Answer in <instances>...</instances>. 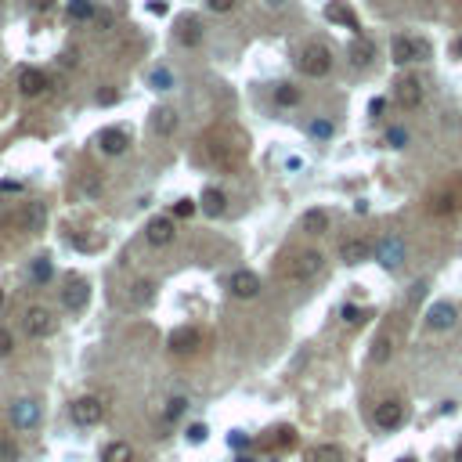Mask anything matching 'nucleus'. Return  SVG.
Returning <instances> with one entry per match:
<instances>
[{"mask_svg": "<svg viewBox=\"0 0 462 462\" xmlns=\"http://www.w3.org/2000/svg\"><path fill=\"white\" fill-rule=\"evenodd\" d=\"M296 66H300V73H304V76L322 79V76H329V69H332V51H329L325 44H311V47H304V51H300Z\"/></svg>", "mask_w": 462, "mask_h": 462, "instance_id": "nucleus-1", "label": "nucleus"}, {"mask_svg": "<svg viewBox=\"0 0 462 462\" xmlns=\"http://www.w3.org/2000/svg\"><path fill=\"white\" fill-rule=\"evenodd\" d=\"M322 267H325L322 253L307 249V253H296V257L289 260V267H285V278H289V282H311Z\"/></svg>", "mask_w": 462, "mask_h": 462, "instance_id": "nucleus-2", "label": "nucleus"}, {"mask_svg": "<svg viewBox=\"0 0 462 462\" xmlns=\"http://www.w3.org/2000/svg\"><path fill=\"white\" fill-rule=\"evenodd\" d=\"M69 416H73L76 426H98L105 419V405H102V397L84 394V397H76V401L69 405Z\"/></svg>", "mask_w": 462, "mask_h": 462, "instance_id": "nucleus-3", "label": "nucleus"}, {"mask_svg": "<svg viewBox=\"0 0 462 462\" xmlns=\"http://www.w3.org/2000/svg\"><path fill=\"white\" fill-rule=\"evenodd\" d=\"M15 224H19L26 235H40V231H44V224H47V206H44L40 199L22 202L19 210H15Z\"/></svg>", "mask_w": 462, "mask_h": 462, "instance_id": "nucleus-4", "label": "nucleus"}, {"mask_svg": "<svg viewBox=\"0 0 462 462\" xmlns=\"http://www.w3.org/2000/svg\"><path fill=\"white\" fill-rule=\"evenodd\" d=\"M372 257H376L379 264H383L387 271H397V267L405 264V257H408V253H405V238H397V235L379 238L376 249H372Z\"/></svg>", "mask_w": 462, "mask_h": 462, "instance_id": "nucleus-5", "label": "nucleus"}, {"mask_svg": "<svg viewBox=\"0 0 462 462\" xmlns=\"http://www.w3.org/2000/svg\"><path fill=\"white\" fill-rule=\"evenodd\" d=\"M55 329H58V318L47 311V307H29L26 311V332L33 340H47Z\"/></svg>", "mask_w": 462, "mask_h": 462, "instance_id": "nucleus-6", "label": "nucleus"}, {"mask_svg": "<svg viewBox=\"0 0 462 462\" xmlns=\"http://www.w3.org/2000/svg\"><path fill=\"white\" fill-rule=\"evenodd\" d=\"M405 416H408V408H405V401H397V397H390V401H379L376 405V426L379 430H397L405 423Z\"/></svg>", "mask_w": 462, "mask_h": 462, "instance_id": "nucleus-7", "label": "nucleus"}, {"mask_svg": "<svg viewBox=\"0 0 462 462\" xmlns=\"http://www.w3.org/2000/svg\"><path fill=\"white\" fill-rule=\"evenodd\" d=\"M423 102V84H419V76H401L394 84V105H401V108H419Z\"/></svg>", "mask_w": 462, "mask_h": 462, "instance_id": "nucleus-8", "label": "nucleus"}, {"mask_svg": "<svg viewBox=\"0 0 462 462\" xmlns=\"http://www.w3.org/2000/svg\"><path fill=\"white\" fill-rule=\"evenodd\" d=\"M87 300H90V285H87V278H69V282H66V289H61V304H66L69 311H84V307H87Z\"/></svg>", "mask_w": 462, "mask_h": 462, "instance_id": "nucleus-9", "label": "nucleus"}, {"mask_svg": "<svg viewBox=\"0 0 462 462\" xmlns=\"http://www.w3.org/2000/svg\"><path fill=\"white\" fill-rule=\"evenodd\" d=\"M228 285H231V296H235V300H253V296H260V278L253 275V271H235Z\"/></svg>", "mask_w": 462, "mask_h": 462, "instance_id": "nucleus-10", "label": "nucleus"}, {"mask_svg": "<svg viewBox=\"0 0 462 462\" xmlns=\"http://www.w3.org/2000/svg\"><path fill=\"white\" fill-rule=\"evenodd\" d=\"M37 419H40V405H37V401H29V397L15 401V408H11V423H15V430H33Z\"/></svg>", "mask_w": 462, "mask_h": 462, "instance_id": "nucleus-11", "label": "nucleus"}, {"mask_svg": "<svg viewBox=\"0 0 462 462\" xmlns=\"http://www.w3.org/2000/svg\"><path fill=\"white\" fill-rule=\"evenodd\" d=\"M390 55H394L397 66H408V61H416L419 55H426V44L412 40V37H397V40H394V47H390Z\"/></svg>", "mask_w": 462, "mask_h": 462, "instance_id": "nucleus-12", "label": "nucleus"}, {"mask_svg": "<svg viewBox=\"0 0 462 462\" xmlns=\"http://www.w3.org/2000/svg\"><path fill=\"white\" fill-rule=\"evenodd\" d=\"M98 145H102V152H105V155H123V152H126V145H131V134L119 131V126H108V131H102V134H98Z\"/></svg>", "mask_w": 462, "mask_h": 462, "instance_id": "nucleus-13", "label": "nucleus"}, {"mask_svg": "<svg viewBox=\"0 0 462 462\" xmlns=\"http://www.w3.org/2000/svg\"><path fill=\"white\" fill-rule=\"evenodd\" d=\"M173 235H177V231H173V220L170 217H152L148 228H145V238H148L152 246H170Z\"/></svg>", "mask_w": 462, "mask_h": 462, "instance_id": "nucleus-14", "label": "nucleus"}, {"mask_svg": "<svg viewBox=\"0 0 462 462\" xmlns=\"http://www.w3.org/2000/svg\"><path fill=\"white\" fill-rule=\"evenodd\" d=\"M372 242H365V238H347V242L340 246V260L343 264H350V267H354V264H361V260H369L372 257Z\"/></svg>", "mask_w": 462, "mask_h": 462, "instance_id": "nucleus-15", "label": "nucleus"}, {"mask_svg": "<svg viewBox=\"0 0 462 462\" xmlns=\"http://www.w3.org/2000/svg\"><path fill=\"white\" fill-rule=\"evenodd\" d=\"M325 19L332 26H343V29H354V33H361V26H358V15L350 11L343 0H332V4H325Z\"/></svg>", "mask_w": 462, "mask_h": 462, "instance_id": "nucleus-16", "label": "nucleus"}, {"mask_svg": "<svg viewBox=\"0 0 462 462\" xmlns=\"http://www.w3.org/2000/svg\"><path fill=\"white\" fill-rule=\"evenodd\" d=\"M199 343H202V332L199 329H177L170 336V350H173V354H195Z\"/></svg>", "mask_w": 462, "mask_h": 462, "instance_id": "nucleus-17", "label": "nucleus"}, {"mask_svg": "<svg viewBox=\"0 0 462 462\" xmlns=\"http://www.w3.org/2000/svg\"><path fill=\"white\" fill-rule=\"evenodd\" d=\"M44 87H47V76L40 69H33V66L19 69V90L26 94V98H37V94H44Z\"/></svg>", "mask_w": 462, "mask_h": 462, "instance_id": "nucleus-18", "label": "nucleus"}, {"mask_svg": "<svg viewBox=\"0 0 462 462\" xmlns=\"http://www.w3.org/2000/svg\"><path fill=\"white\" fill-rule=\"evenodd\" d=\"M426 325H430V329H437V332H441V329H452V325H455V307L448 304V300L434 304V307L426 311Z\"/></svg>", "mask_w": 462, "mask_h": 462, "instance_id": "nucleus-19", "label": "nucleus"}, {"mask_svg": "<svg viewBox=\"0 0 462 462\" xmlns=\"http://www.w3.org/2000/svg\"><path fill=\"white\" fill-rule=\"evenodd\" d=\"M177 40L184 47H199L202 44V22L195 19V15H184V19H177Z\"/></svg>", "mask_w": 462, "mask_h": 462, "instance_id": "nucleus-20", "label": "nucleus"}, {"mask_svg": "<svg viewBox=\"0 0 462 462\" xmlns=\"http://www.w3.org/2000/svg\"><path fill=\"white\" fill-rule=\"evenodd\" d=\"M372 58H376V44L369 37H354V40H350V61H354V66H369Z\"/></svg>", "mask_w": 462, "mask_h": 462, "instance_id": "nucleus-21", "label": "nucleus"}, {"mask_svg": "<svg viewBox=\"0 0 462 462\" xmlns=\"http://www.w3.org/2000/svg\"><path fill=\"white\" fill-rule=\"evenodd\" d=\"M300 231H307V235H325V231H329V213H325V210H307L304 217H300Z\"/></svg>", "mask_w": 462, "mask_h": 462, "instance_id": "nucleus-22", "label": "nucleus"}, {"mask_svg": "<svg viewBox=\"0 0 462 462\" xmlns=\"http://www.w3.org/2000/svg\"><path fill=\"white\" fill-rule=\"evenodd\" d=\"M224 192H217V188H206V192H202V199H199V210L202 213H210V217H220V213H224Z\"/></svg>", "mask_w": 462, "mask_h": 462, "instance_id": "nucleus-23", "label": "nucleus"}, {"mask_svg": "<svg viewBox=\"0 0 462 462\" xmlns=\"http://www.w3.org/2000/svg\"><path fill=\"white\" fill-rule=\"evenodd\" d=\"M102 462H134V448L126 441H113V444H105Z\"/></svg>", "mask_w": 462, "mask_h": 462, "instance_id": "nucleus-24", "label": "nucleus"}, {"mask_svg": "<svg viewBox=\"0 0 462 462\" xmlns=\"http://www.w3.org/2000/svg\"><path fill=\"white\" fill-rule=\"evenodd\" d=\"M152 126H155V134H173L177 131V113L173 108H155V116H152Z\"/></svg>", "mask_w": 462, "mask_h": 462, "instance_id": "nucleus-25", "label": "nucleus"}, {"mask_svg": "<svg viewBox=\"0 0 462 462\" xmlns=\"http://www.w3.org/2000/svg\"><path fill=\"white\" fill-rule=\"evenodd\" d=\"M311 462H343V448L340 444H318L311 452Z\"/></svg>", "mask_w": 462, "mask_h": 462, "instance_id": "nucleus-26", "label": "nucleus"}, {"mask_svg": "<svg viewBox=\"0 0 462 462\" xmlns=\"http://www.w3.org/2000/svg\"><path fill=\"white\" fill-rule=\"evenodd\" d=\"M69 22H87V19H94V4L90 0H69Z\"/></svg>", "mask_w": 462, "mask_h": 462, "instance_id": "nucleus-27", "label": "nucleus"}, {"mask_svg": "<svg viewBox=\"0 0 462 462\" xmlns=\"http://www.w3.org/2000/svg\"><path fill=\"white\" fill-rule=\"evenodd\" d=\"M152 296H155V285H152V282H137L134 293H131V304H134V307H148Z\"/></svg>", "mask_w": 462, "mask_h": 462, "instance_id": "nucleus-28", "label": "nucleus"}, {"mask_svg": "<svg viewBox=\"0 0 462 462\" xmlns=\"http://www.w3.org/2000/svg\"><path fill=\"white\" fill-rule=\"evenodd\" d=\"M300 102V90L293 87V84H278L275 87V105H282V108H293Z\"/></svg>", "mask_w": 462, "mask_h": 462, "instance_id": "nucleus-29", "label": "nucleus"}, {"mask_svg": "<svg viewBox=\"0 0 462 462\" xmlns=\"http://www.w3.org/2000/svg\"><path fill=\"white\" fill-rule=\"evenodd\" d=\"M55 278V264H51V257H37L33 260V282H51Z\"/></svg>", "mask_w": 462, "mask_h": 462, "instance_id": "nucleus-30", "label": "nucleus"}, {"mask_svg": "<svg viewBox=\"0 0 462 462\" xmlns=\"http://www.w3.org/2000/svg\"><path fill=\"white\" fill-rule=\"evenodd\" d=\"M390 354H394V336H387V332H383V336H379V340H376V350H372V361H376V365H383V361H387Z\"/></svg>", "mask_w": 462, "mask_h": 462, "instance_id": "nucleus-31", "label": "nucleus"}, {"mask_svg": "<svg viewBox=\"0 0 462 462\" xmlns=\"http://www.w3.org/2000/svg\"><path fill=\"white\" fill-rule=\"evenodd\" d=\"M148 79H152V87H155V90H170V87H173V73H170L166 66L152 69V76H148Z\"/></svg>", "mask_w": 462, "mask_h": 462, "instance_id": "nucleus-32", "label": "nucleus"}, {"mask_svg": "<svg viewBox=\"0 0 462 462\" xmlns=\"http://www.w3.org/2000/svg\"><path fill=\"white\" fill-rule=\"evenodd\" d=\"M184 408H188L184 397H170V401H166V412H163V419H166V423L181 419V416H184Z\"/></svg>", "mask_w": 462, "mask_h": 462, "instance_id": "nucleus-33", "label": "nucleus"}, {"mask_svg": "<svg viewBox=\"0 0 462 462\" xmlns=\"http://www.w3.org/2000/svg\"><path fill=\"white\" fill-rule=\"evenodd\" d=\"M434 213H452V210H459V199L455 195H434V206H430Z\"/></svg>", "mask_w": 462, "mask_h": 462, "instance_id": "nucleus-34", "label": "nucleus"}, {"mask_svg": "<svg viewBox=\"0 0 462 462\" xmlns=\"http://www.w3.org/2000/svg\"><path fill=\"white\" fill-rule=\"evenodd\" d=\"M387 145L390 148H405L408 145V131H405V126H390V131H387Z\"/></svg>", "mask_w": 462, "mask_h": 462, "instance_id": "nucleus-35", "label": "nucleus"}, {"mask_svg": "<svg viewBox=\"0 0 462 462\" xmlns=\"http://www.w3.org/2000/svg\"><path fill=\"white\" fill-rule=\"evenodd\" d=\"M195 210H199L195 199H177V202H173V213H177V217H192Z\"/></svg>", "mask_w": 462, "mask_h": 462, "instance_id": "nucleus-36", "label": "nucleus"}, {"mask_svg": "<svg viewBox=\"0 0 462 462\" xmlns=\"http://www.w3.org/2000/svg\"><path fill=\"white\" fill-rule=\"evenodd\" d=\"M0 462H19V448H15V441L0 437Z\"/></svg>", "mask_w": 462, "mask_h": 462, "instance_id": "nucleus-37", "label": "nucleus"}, {"mask_svg": "<svg viewBox=\"0 0 462 462\" xmlns=\"http://www.w3.org/2000/svg\"><path fill=\"white\" fill-rule=\"evenodd\" d=\"M11 350H15V336H11V329L0 325V358H8Z\"/></svg>", "mask_w": 462, "mask_h": 462, "instance_id": "nucleus-38", "label": "nucleus"}, {"mask_svg": "<svg viewBox=\"0 0 462 462\" xmlns=\"http://www.w3.org/2000/svg\"><path fill=\"white\" fill-rule=\"evenodd\" d=\"M311 134H314V137H332V123H329V119H314V123H311Z\"/></svg>", "mask_w": 462, "mask_h": 462, "instance_id": "nucleus-39", "label": "nucleus"}, {"mask_svg": "<svg viewBox=\"0 0 462 462\" xmlns=\"http://www.w3.org/2000/svg\"><path fill=\"white\" fill-rule=\"evenodd\" d=\"M343 322H347V325H361L365 318H361V311H358L354 304H347V307H343Z\"/></svg>", "mask_w": 462, "mask_h": 462, "instance_id": "nucleus-40", "label": "nucleus"}, {"mask_svg": "<svg viewBox=\"0 0 462 462\" xmlns=\"http://www.w3.org/2000/svg\"><path fill=\"white\" fill-rule=\"evenodd\" d=\"M206 434H210V430H206L202 423H195V426H188V441H192V444H202V441H206Z\"/></svg>", "mask_w": 462, "mask_h": 462, "instance_id": "nucleus-41", "label": "nucleus"}, {"mask_svg": "<svg viewBox=\"0 0 462 462\" xmlns=\"http://www.w3.org/2000/svg\"><path fill=\"white\" fill-rule=\"evenodd\" d=\"M206 8H210V11H231L235 0H206Z\"/></svg>", "mask_w": 462, "mask_h": 462, "instance_id": "nucleus-42", "label": "nucleus"}, {"mask_svg": "<svg viewBox=\"0 0 462 462\" xmlns=\"http://www.w3.org/2000/svg\"><path fill=\"white\" fill-rule=\"evenodd\" d=\"M29 8H33V11H51L55 0H29Z\"/></svg>", "mask_w": 462, "mask_h": 462, "instance_id": "nucleus-43", "label": "nucleus"}, {"mask_svg": "<svg viewBox=\"0 0 462 462\" xmlns=\"http://www.w3.org/2000/svg\"><path fill=\"white\" fill-rule=\"evenodd\" d=\"M148 11L152 15H166V0H148Z\"/></svg>", "mask_w": 462, "mask_h": 462, "instance_id": "nucleus-44", "label": "nucleus"}, {"mask_svg": "<svg viewBox=\"0 0 462 462\" xmlns=\"http://www.w3.org/2000/svg\"><path fill=\"white\" fill-rule=\"evenodd\" d=\"M19 188H22L19 181H0V192H19Z\"/></svg>", "mask_w": 462, "mask_h": 462, "instance_id": "nucleus-45", "label": "nucleus"}, {"mask_svg": "<svg viewBox=\"0 0 462 462\" xmlns=\"http://www.w3.org/2000/svg\"><path fill=\"white\" fill-rule=\"evenodd\" d=\"M98 102H102V105H113V102H116V90H105V94H98Z\"/></svg>", "mask_w": 462, "mask_h": 462, "instance_id": "nucleus-46", "label": "nucleus"}, {"mask_svg": "<svg viewBox=\"0 0 462 462\" xmlns=\"http://www.w3.org/2000/svg\"><path fill=\"white\" fill-rule=\"evenodd\" d=\"M231 444H235V448H242V444H249V437H242V434H231Z\"/></svg>", "mask_w": 462, "mask_h": 462, "instance_id": "nucleus-47", "label": "nucleus"}, {"mask_svg": "<svg viewBox=\"0 0 462 462\" xmlns=\"http://www.w3.org/2000/svg\"><path fill=\"white\" fill-rule=\"evenodd\" d=\"M455 55H459V58H462V37H459V40H455Z\"/></svg>", "mask_w": 462, "mask_h": 462, "instance_id": "nucleus-48", "label": "nucleus"}, {"mask_svg": "<svg viewBox=\"0 0 462 462\" xmlns=\"http://www.w3.org/2000/svg\"><path fill=\"white\" fill-rule=\"evenodd\" d=\"M267 4H271V8H282V4H285V0H267Z\"/></svg>", "mask_w": 462, "mask_h": 462, "instance_id": "nucleus-49", "label": "nucleus"}, {"mask_svg": "<svg viewBox=\"0 0 462 462\" xmlns=\"http://www.w3.org/2000/svg\"><path fill=\"white\" fill-rule=\"evenodd\" d=\"M235 462H257V459H249V455H242V459H235Z\"/></svg>", "mask_w": 462, "mask_h": 462, "instance_id": "nucleus-50", "label": "nucleus"}, {"mask_svg": "<svg viewBox=\"0 0 462 462\" xmlns=\"http://www.w3.org/2000/svg\"><path fill=\"white\" fill-rule=\"evenodd\" d=\"M455 462H462V444H459V452H455Z\"/></svg>", "mask_w": 462, "mask_h": 462, "instance_id": "nucleus-51", "label": "nucleus"}]
</instances>
